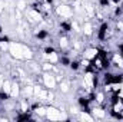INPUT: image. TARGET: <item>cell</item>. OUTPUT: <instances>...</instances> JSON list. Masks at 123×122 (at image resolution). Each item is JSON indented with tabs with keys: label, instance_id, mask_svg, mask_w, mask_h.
<instances>
[{
	"label": "cell",
	"instance_id": "6da1fadb",
	"mask_svg": "<svg viewBox=\"0 0 123 122\" xmlns=\"http://www.w3.org/2000/svg\"><path fill=\"white\" fill-rule=\"evenodd\" d=\"M9 50H10L12 56L16 59H31V56H33L30 49H27L26 46H23L20 43H12L9 46Z\"/></svg>",
	"mask_w": 123,
	"mask_h": 122
},
{
	"label": "cell",
	"instance_id": "7a4b0ae2",
	"mask_svg": "<svg viewBox=\"0 0 123 122\" xmlns=\"http://www.w3.org/2000/svg\"><path fill=\"white\" fill-rule=\"evenodd\" d=\"M46 118H49L50 121H57V119H66V115L60 112L57 108H47V112H46Z\"/></svg>",
	"mask_w": 123,
	"mask_h": 122
},
{
	"label": "cell",
	"instance_id": "3957f363",
	"mask_svg": "<svg viewBox=\"0 0 123 122\" xmlns=\"http://www.w3.org/2000/svg\"><path fill=\"white\" fill-rule=\"evenodd\" d=\"M57 14L62 16V17H70V16L73 14V10H72V7L67 6V4H60V6L57 7Z\"/></svg>",
	"mask_w": 123,
	"mask_h": 122
},
{
	"label": "cell",
	"instance_id": "277c9868",
	"mask_svg": "<svg viewBox=\"0 0 123 122\" xmlns=\"http://www.w3.org/2000/svg\"><path fill=\"white\" fill-rule=\"evenodd\" d=\"M43 81H44L46 88H49V89H53V88L56 86V79H55V76L50 75V73H46V75L43 76Z\"/></svg>",
	"mask_w": 123,
	"mask_h": 122
},
{
	"label": "cell",
	"instance_id": "5b68a950",
	"mask_svg": "<svg viewBox=\"0 0 123 122\" xmlns=\"http://www.w3.org/2000/svg\"><path fill=\"white\" fill-rule=\"evenodd\" d=\"M92 114H93L94 118H105V116H106V112H105L103 109H100V108H93Z\"/></svg>",
	"mask_w": 123,
	"mask_h": 122
},
{
	"label": "cell",
	"instance_id": "8992f818",
	"mask_svg": "<svg viewBox=\"0 0 123 122\" xmlns=\"http://www.w3.org/2000/svg\"><path fill=\"white\" fill-rule=\"evenodd\" d=\"M96 56H97V50H96V49H87V50L85 52V58L89 59V61L93 59V58H96Z\"/></svg>",
	"mask_w": 123,
	"mask_h": 122
},
{
	"label": "cell",
	"instance_id": "52a82bcc",
	"mask_svg": "<svg viewBox=\"0 0 123 122\" xmlns=\"http://www.w3.org/2000/svg\"><path fill=\"white\" fill-rule=\"evenodd\" d=\"M19 93H20V91H19V85H17V83H12L10 96H12V98H17V96H19Z\"/></svg>",
	"mask_w": 123,
	"mask_h": 122
},
{
	"label": "cell",
	"instance_id": "ba28073f",
	"mask_svg": "<svg viewBox=\"0 0 123 122\" xmlns=\"http://www.w3.org/2000/svg\"><path fill=\"white\" fill-rule=\"evenodd\" d=\"M85 81H86L87 88H93V75L92 73H86L85 75Z\"/></svg>",
	"mask_w": 123,
	"mask_h": 122
},
{
	"label": "cell",
	"instance_id": "9c48e42d",
	"mask_svg": "<svg viewBox=\"0 0 123 122\" xmlns=\"http://www.w3.org/2000/svg\"><path fill=\"white\" fill-rule=\"evenodd\" d=\"M1 89H3V91L6 92V93H9V95H10V89H12V83H10L9 81H4V82H3V85H1Z\"/></svg>",
	"mask_w": 123,
	"mask_h": 122
},
{
	"label": "cell",
	"instance_id": "30bf717a",
	"mask_svg": "<svg viewBox=\"0 0 123 122\" xmlns=\"http://www.w3.org/2000/svg\"><path fill=\"white\" fill-rule=\"evenodd\" d=\"M29 16H30L33 20H39V22L42 20V16H40V13H37L36 10H30V12H29Z\"/></svg>",
	"mask_w": 123,
	"mask_h": 122
},
{
	"label": "cell",
	"instance_id": "8fae6325",
	"mask_svg": "<svg viewBox=\"0 0 123 122\" xmlns=\"http://www.w3.org/2000/svg\"><path fill=\"white\" fill-rule=\"evenodd\" d=\"M34 112H36L37 115H44V116H46V112H47V108H44V106H37Z\"/></svg>",
	"mask_w": 123,
	"mask_h": 122
},
{
	"label": "cell",
	"instance_id": "7c38bea8",
	"mask_svg": "<svg viewBox=\"0 0 123 122\" xmlns=\"http://www.w3.org/2000/svg\"><path fill=\"white\" fill-rule=\"evenodd\" d=\"M23 93H25L26 96H29V98H30V96H33V86H30V85H29V86H25Z\"/></svg>",
	"mask_w": 123,
	"mask_h": 122
},
{
	"label": "cell",
	"instance_id": "4fadbf2b",
	"mask_svg": "<svg viewBox=\"0 0 123 122\" xmlns=\"http://www.w3.org/2000/svg\"><path fill=\"white\" fill-rule=\"evenodd\" d=\"M79 114H80V119H83V121H85V119H86V121H93V119H94L93 116H90V115L86 114V112H79Z\"/></svg>",
	"mask_w": 123,
	"mask_h": 122
},
{
	"label": "cell",
	"instance_id": "5bb4252c",
	"mask_svg": "<svg viewBox=\"0 0 123 122\" xmlns=\"http://www.w3.org/2000/svg\"><path fill=\"white\" fill-rule=\"evenodd\" d=\"M83 32H85V34H92V25L90 23H86L83 26Z\"/></svg>",
	"mask_w": 123,
	"mask_h": 122
},
{
	"label": "cell",
	"instance_id": "9a60e30c",
	"mask_svg": "<svg viewBox=\"0 0 123 122\" xmlns=\"http://www.w3.org/2000/svg\"><path fill=\"white\" fill-rule=\"evenodd\" d=\"M49 61L52 62V63H56V62H57V55H56L55 52L49 53Z\"/></svg>",
	"mask_w": 123,
	"mask_h": 122
},
{
	"label": "cell",
	"instance_id": "2e32d148",
	"mask_svg": "<svg viewBox=\"0 0 123 122\" xmlns=\"http://www.w3.org/2000/svg\"><path fill=\"white\" fill-rule=\"evenodd\" d=\"M60 89L63 92H67L69 91V83H67V82H62L60 83Z\"/></svg>",
	"mask_w": 123,
	"mask_h": 122
},
{
	"label": "cell",
	"instance_id": "e0dca14e",
	"mask_svg": "<svg viewBox=\"0 0 123 122\" xmlns=\"http://www.w3.org/2000/svg\"><path fill=\"white\" fill-rule=\"evenodd\" d=\"M115 62L119 63V66H123V59L119 56V55H115Z\"/></svg>",
	"mask_w": 123,
	"mask_h": 122
},
{
	"label": "cell",
	"instance_id": "ac0fdd59",
	"mask_svg": "<svg viewBox=\"0 0 123 122\" xmlns=\"http://www.w3.org/2000/svg\"><path fill=\"white\" fill-rule=\"evenodd\" d=\"M60 46L62 47H66V46H67V39H64V37L60 39Z\"/></svg>",
	"mask_w": 123,
	"mask_h": 122
},
{
	"label": "cell",
	"instance_id": "d6986e66",
	"mask_svg": "<svg viewBox=\"0 0 123 122\" xmlns=\"http://www.w3.org/2000/svg\"><path fill=\"white\" fill-rule=\"evenodd\" d=\"M97 102H100V103L103 102V95L102 93H97Z\"/></svg>",
	"mask_w": 123,
	"mask_h": 122
},
{
	"label": "cell",
	"instance_id": "ffe728a7",
	"mask_svg": "<svg viewBox=\"0 0 123 122\" xmlns=\"http://www.w3.org/2000/svg\"><path fill=\"white\" fill-rule=\"evenodd\" d=\"M77 65H79V63H72V68H73V69H77Z\"/></svg>",
	"mask_w": 123,
	"mask_h": 122
},
{
	"label": "cell",
	"instance_id": "44dd1931",
	"mask_svg": "<svg viewBox=\"0 0 123 122\" xmlns=\"http://www.w3.org/2000/svg\"><path fill=\"white\" fill-rule=\"evenodd\" d=\"M1 10H3V3L0 1V13H1Z\"/></svg>",
	"mask_w": 123,
	"mask_h": 122
},
{
	"label": "cell",
	"instance_id": "7402d4cb",
	"mask_svg": "<svg viewBox=\"0 0 123 122\" xmlns=\"http://www.w3.org/2000/svg\"><path fill=\"white\" fill-rule=\"evenodd\" d=\"M0 32H1V27H0Z\"/></svg>",
	"mask_w": 123,
	"mask_h": 122
}]
</instances>
